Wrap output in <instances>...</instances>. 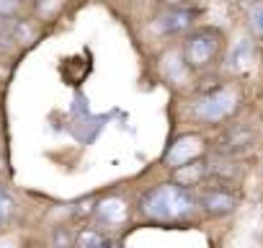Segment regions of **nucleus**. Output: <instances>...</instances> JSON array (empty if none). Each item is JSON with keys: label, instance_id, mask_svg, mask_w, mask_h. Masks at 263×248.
<instances>
[{"label": "nucleus", "instance_id": "3", "mask_svg": "<svg viewBox=\"0 0 263 248\" xmlns=\"http://www.w3.org/2000/svg\"><path fill=\"white\" fill-rule=\"evenodd\" d=\"M217 37L212 31H196L189 42H186V62L191 67H204L212 62L214 52H217Z\"/></svg>", "mask_w": 263, "mask_h": 248}, {"label": "nucleus", "instance_id": "6", "mask_svg": "<svg viewBox=\"0 0 263 248\" xmlns=\"http://www.w3.org/2000/svg\"><path fill=\"white\" fill-rule=\"evenodd\" d=\"M206 173H209V166H206L204 161L194 158V161L178 166L176 173H173V179H176V184H181V186H196V184H201V179H204Z\"/></svg>", "mask_w": 263, "mask_h": 248}, {"label": "nucleus", "instance_id": "7", "mask_svg": "<svg viewBox=\"0 0 263 248\" xmlns=\"http://www.w3.org/2000/svg\"><path fill=\"white\" fill-rule=\"evenodd\" d=\"M219 145H222L224 153H242V150H248L253 145V130H248V127H232V130H227L222 135Z\"/></svg>", "mask_w": 263, "mask_h": 248}, {"label": "nucleus", "instance_id": "1", "mask_svg": "<svg viewBox=\"0 0 263 248\" xmlns=\"http://www.w3.org/2000/svg\"><path fill=\"white\" fill-rule=\"evenodd\" d=\"M194 204L196 202L186 186L163 184V186L153 189L150 194H145L142 212L153 220H160V222H176V220H183L186 215H191Z\"/></svg>", "mask_w": 263, "mask_h": 248}, {"label": "nucleus", "instance_id": "12", "mask_svg": "<svg viewBox=\"0 0 263 248\" xmlns=\"http://www.w3.org/2000/svg\"><path fill=\"white\" fill-rule=\"evenodd\" d=\"M18 8V0H0V16H11Z\"/></svg>", "mask_w": 263, "mask_h": 248}, {"label": "nucleus", "instance_id": "8", "mask_svg": "<svg viewBox=\"0 0 263 248\" xmlns=\"http://www.w3.org/2000/svg\"><path fill=\"white\" fill-rule=\"evenodd\" d=\"M96 215H98V220L106 222V225H119V222L126 220V204H124L121 199L111 197V199H103V202L98 204Z\"/></svg>", "mask_w": 263, "mask_h": 248}, {"label": "nucleus", "instance_id": "10", "mask_svg": "<svg viewBox=\"0 0 263 248\" xmlns=\"http://www.w3.org/2000/svg\"><path fill=\"white\" fill-rule=\"evenodd\" d=\"M75 243H78L80 248H101V245H111V240L103 238V235L96 233V230H83V233L75 238Z\"/></svg>", "mask_w": 263, "mask_h": 248}, {"label": "nucleus", "instance_id": "5", "mask_svg": "<svg viewBox=\"0 0 263 248\" xmlns=\"http://www.w3.org/2000/svg\"><path fill=\"white\" fill-rule=\"evenodd\" d=\"M201 207L206 215H227L237 207V199L227 191V189H212V191H204L201 194Z\"/></svg>", "mask_w": 263, "mask_h": 248}, {"label": "nucleus", "instance_id": "4", "mask_svg": "<svg viewBox=\"0 0 263 248\" xmlns=\"http://www.w3.org/2000/svg\"><path fill=\"white\" fill-rule=\"evenodd\" d=\"M201 153H204V140L196 137V135H183L165 153V163L171 168H178V166H183V163H189L194 158H201Z\"/></svg>", "mask_w": 263, "mask_h": 248}, {"label": "nucleus", "instance_id": "9", "mask_svg": "<svg viewBox=\"0 0 263 248\" xmlns=\"http://www.w3.org/2000/svg\"><path fill=\"white\" fill-rule=\"evenodd\" d=\"M191 11H171L165 16L158 19V29L163 34H176V31H183L189 24H191Z\"/></svg>", "mask_w": 263, "mask_h": 248}, {"label": "nucleus", "instance_id": "14", "mask_svg": "<svg viewBox=\"0 0 263 248\" xmlns=\"http://www.w3.org/2000/svg\"><path fill=\"white\" fill-rule=\"evenodd\" d=\"M183 3H186V0H183Z\"/></svg>", "mask_w": 263, "mask_h": 248}, {"label": "nucleus", "instance_id": "2", "mask_svg": "<svg viewBox=\"0 0 263 248\" xmlns=\"http://www.w3.org/2000/svg\"><path fill=\"white\" fill-rule=\"evenodd\" d=\"M237 106V93L230 91V88H222V91H214L209 96H204L196 106H194V114L204 121H222L224 116H230Z\"/></svg>", "mask_w": 263, "mask_h": 248}, {"label": "nucleus", "instance_id": "13", "mask_svg": "<svg viewBox=\"0 0 263 248\" xmlns=\"http://www.w3.org/2000/svg\"><path fill=\"white\" fill-rule=\"evenodd\" d=\"M255 24L263 29V11H258V13H255Z\"/></svg>", "mask_w": 263, "mask_h": 248}, {"label": "nucleus", "instance_id": "11", "mask_svg": "<svg viewBox=\"0 0 263 248\" xmlns=\"http://www.w3.org/2000/svg\"><path fill=\"white\" fill-rule=\"evenodd\" d=\"M11 212H13V202H11V197L3 189H0V225L11 217Z\"/></svg>", "mask_w": 263, "mask_h": 248}]
</instances>
